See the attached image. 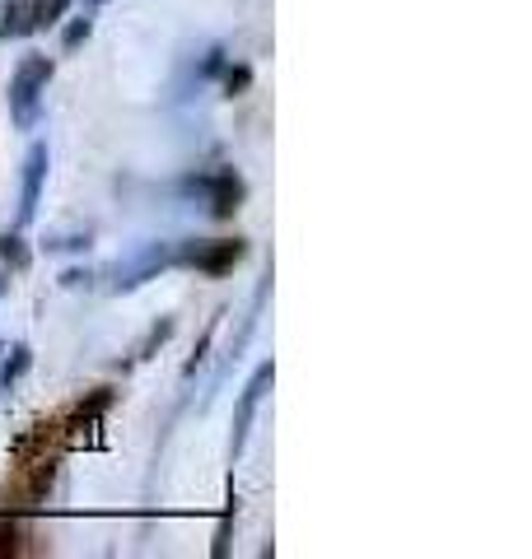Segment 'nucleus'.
Masks as SVG:
<instances>
[{"mask_svg":"<svg viewBox=\"0 0 532 559\" xmlns=\"http://www.w3.org/2000/svg\"><path fill=\"white\" fill-rule=\"evenodd\" d=\"M94 5H103V0H94Z\"/></svg>","mask_w":532,"mask_h":559,"instance_id":"nucleus-23","label":"nucleus"},{"mask_svg":"<svg viewBox=\"0 0 532 559\" xmlns=\"http://www.w3.org/2000/svg\"><path fill=\"white\" fill-rule=\"evenodd\" d=\"M33 369V345L28 341H14V345H5V359H0V388H14L24 373Z\"/></svg>","mask_w":532,"mask_h":559,"instance_id":"nucleus-9","label":"nucleus"},{"mask_svg":"<svg viewBox=\"0 0 532 559\" xmlns=\"http://www.w3.org/2000/svg\"><path fill=\"white\" fill-rule=\"evenodd\" d=\"M201 197H205V205H211L215 219H234L238 210H244V201H248V182L238 178L234 168H215V173H205Z\"/></svg>","mask_w":532,"mask_h":559,"instance_id":"nucleus-7","label":"nucleus"},{"mask_svg":"<svg viewBox=\"0 0 532 559\" xmlns=\"http://www.w3.org/2000/svg\"><path fill=\"white\" fill-rule=\"evenodd\" d=\"M71 10V0H38V28H57Z\"/></svg>","mask_w":532,"mask_h":559,"instance_id":"nucleus-17","label":"nucleus"},{"mask_svg":"<svg viewBox=\"0 0 532 559\" xmlns=\"http://www.w3.org/2000/svg\"><path fill=\"white\" fill-rule=\"evenodd\" d=\"M47 168H51V150H47V140H33L28 154H24V182H20V229H28V224L38 219V201H43Z\"/></svg>","mask_w":532,"mask_h":559,"instance_id":"nucleus-6","label":"nucleus"},{"mask_svg":"<svg viewBox=\"0 0 532 559\" xmlns=\"http://www.w3.org/2000/svg\"><path fill=\"white\" fill-rule=\"evenodd\" d=\"M276 382V364H257V373L248 378V388L244 396H238V406H234V439H229V457H238L248 443V433H252V419H257V406H262V396L267 388Z\"/></svg>","mask_w":532,"mask_h":559,"instance_id":"nucleus-4","label":"nucleus"},{"mask_svg":"<svg viewBox=\"0 0 532 559\" xmlns=\"http://www.w3.org/2000/svg\"><path fill=\"white\" fill-rule=\"evenodd\" d=\"M5 289H10V275H0V299H5Z\"/></svg>","mask_w":532,"mask_h":559,"instance_id":"nucleus-21","label":"nucleus"},{"mask_svg":"<svg viewBox=\"0 0 532 559\" xmlns=\"http://www.w3.org/2000/svg\"><path fill=\"white\" fill-rule=\"evenodd\" d=\"M234 513H238V509H229V513H225V522H220V527H215V546H211V555H215V559H225V555H229V536H234Z\"/></svg>","mask_w":532,"mask_h":559,"instance_id":"nucleus-18","label":"nucleus"},{"mask_svg":"<svg viewBox=\"0 0 532 559\" xmlns=\"http://www.w3.org/2000/svg\"><path fill=\"white\" fill-rule=\"evenodd\" d=\"M43 248L47 252H90V229L84 234H57V238H47Z\"/></svg>","mask_w":532,"mask_h":559,"instance_id":"nucleus-15","label":"nucleus"},{"mask_svg":"<svg viewBox=\"0 0 532 559\" xmlns=\"http://www.w3.org/2000/svg\"><path fill=\"white\" fill-rule=\"evenodd\" d=\"M51 75H57V61L43 57V51H28V57L14 66V75H10V117H14V127H20V131L38 127L43 94H47Z\"/></svg>","mask_w":532,"mask_h":559,"instance_id":"nucleus-1","label":"nucleus"},{"mask_svg":"<svg viewBox=\"0 0 532 559\" xmlns=\"http://www.w3.org/2000/svg\"><path fill=\"white\" fill-rule=\"evenodd\" d=\"M57 471H61L57 452H43V457H24L20 466L10 471V480L0 485V509H5V513L38 509V503L51 495V485H57Z\"/></svg>","mask_w":532,"mask_h":559,"instance_id":"nucleus-2","label":"nucleus"},{"mask_svg":"<svg viewBox=\"0 0 532 559\" xmlns=\"http://www.w3.org/2000/svg\"><path fill=\"white\" fill-rule=\"evenodd\" d=\"M164 266H174V242H150V248H141L131 261H117V280H113V289L117 294H131V289H141L150 275H159Z\"/></svg>","mask_w":532,"mask_h":559,"instance_id":"nucleus-5","label":"nucleus"},{"mask_svg":"<svg viewBox=\"0 0 532 559\" xmlns=\"http://www.w3.org/2000/svg\"><path fill=\"white\" fill-rule=\"evenodd\" d=\"M90 33H94V20H84V14H80V20L66 24V33H61V47H66V51H75L80 43H90Z\"/></svg>","mask_w":532,"mask_h":559,"instance_id":"nucleus-16","label":"nucleus"},{"mask_svg":"<svg viewBox=\"0 0 532 559\" xmlns=\"http://www.w3.org/2000/svg\"><path fill=\"white\" fill-rule=\"evenodd\" d=\"M220 318H225V312H215V318H211V326L201 331V341H197V349H192V359L182 364V378H197V369L205 364V355H211V341H215V326H220Z\"/></svg>","mask_w":532,"mask_h":559,"instance_id":"nucleus-13","label":"nucleus"},{"mask_svg":"<svg viewBox=\"0 0 532 559\" xmlns=\"http://www.w3.org/2000/svg\"><path fill=\"white\" fill-rule=\"evenodd\" d=\"M0 359H5V341H0Z\"/></svg>","mask_w":532,"mask_h":559,"instance_id":"nucleus-22","label":"nucleus"},{"mask_svg":"<svg viewBox=\"0 0 532 559\" xmlns=\"http://www.w3.org/2000/svg\"><path fill=\"white\" fill-rule=\"evenodd\" d=\"M252 90V66L248 61H238L225 70V98H244Z\"/></svg>","mask_w":532,"mask_h":559,"instance_id":"nucleus-14","label":"nucleus"},{"mask_svg":"<svg viewBox=\"0 0 532 559\" xmlns=\"http://www.w3.org/2000/svg\"><path fill=\"white\" fill-rule=\"evenodd\" d=\"M174 331H178V322H174V318H159V322H154V326L145 331V341L135 345V359H154L168 341H174Z\"/></svg>","mask_w":532,"mask_h":559,"instance_id":"nucleus-12","label":"nucleus"},{"mask_svg":"<svg viewBox=\"0 0 532 559\" xmlns=\"http://www.w3.org/2000/svg\"><path fill=\"white\" fill-rule=\"evenodd\" d=\"M38 33V0H5L0 5V38H33Z\"/></svg>","mask_w":532,"mask_h":559,"instance_id":"nucleus-8","label":"nucleus"},{"mask_svg":"<svg viewBox=\"0 0 532 559\" xmlns=\"http://www.w3.org/2000/svg\"><path fill=\"white\" fill-rule=\"evenodd\" d=\"M220 70H225V47H211L205 51V61L197 66V80H215Z\"/></svg>","mask_w":532,"mask_h":559,"instance_id":"nucleus-19","label":"nucleus"},{"mask_svg":"<svg viewBox=\"0 0 532 559\" xmlns=\"http://www.w3.org/2000/svg\"><path fill=\"white\" fill-rule=\"evenodd\" d=\"M0 261H5L10 271H28L33 266V252H28V238L20 229L0 234Z\"/></svg>","mask_w":532,"mask_h":559,"instance_id":"nucleus-11","label":"nucleus"},{"mask_svg":"<svg viewBox=\"0 0 532 559\" xmlns=\"http://www.w3.org/2000/svg\"><path fill=\"white\" fill-rule=\"evenodd\" d=\"M90 280H94V271H84V266H71V271H61V289H90Z\"/></svg>","mask_w":532,"mask_h":559,"instance_id":"nucleus-20","label":"nucleus"},{"mask_svg":"<svg viewBox=\"0 0 532 559\" xmlns=\"http://www.w3.org/2000/svg\"><path fill=\"white\" fill-rule=\"evenodd\" d=\"M248 257V238H187L174 248V266H192L201 275H229Z\"/></svg>","mask_w":532,"mask_h":559,"instance_id":"nucleus-3","label":"nucleus"},{"mask_svg":"<svg viewBox=\"0 0 532 559\" xmlns=\"http://www.w3.org/2000/svg\"><path fill=\"white\" fill-rule=\"evenodd\" d=\"M28 536H33V532H28V522H24V518H14V513L0 518V559L24 555V550H28V546H24Z\"/></svg>","mask_w":532,"mask_h":559,"instance_id":"nucleus-10","label":"nucleus"}]
</instances>
